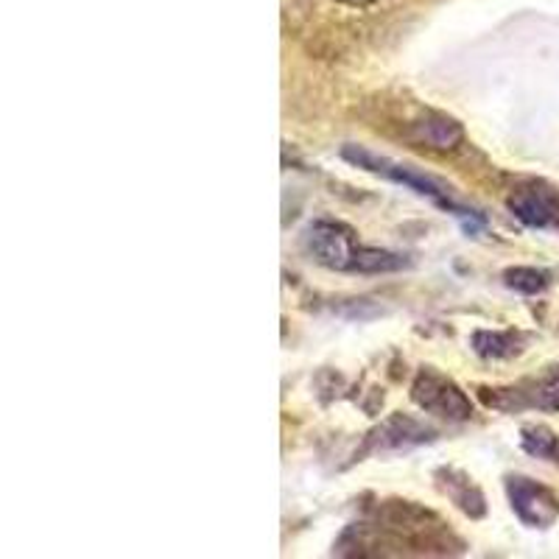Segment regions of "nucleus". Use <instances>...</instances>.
<instances>
[{
    "mask_svg": "<svg viewBox=\"0 0 559 559\" xmlns=\"http://www.w3.org/2000/svg\"><path fill=\"white\" fill-rule=\"evenodd\" d=\"M462 551L464 540L437 512L401 498L378 501L336 543V554L347 557H453Z\"/></svg>",
    "mask_w": 559,
    "mask_h": 559,
    "instance_id": "1",
    "label": "nucleus"
},
{
    "mask_svg": "<svg viewBox=\"0 0 559 559\" xmlns=\"http://www.w3.org/2000/svg\"><path fill=\"white\" fill-rule=\"evenodd\" d=\"M342 157L347 159L349 166L361 168V171L376 174V177L389 179V182L406 185L408 191H414V193H419V197L431 199V202H437L439 207L451 210L453 216L464 218V222H467V218H476V222H484V216H478L476 210L462 207V204L453 202L451 188H448V185L442 182V179L431 177V174H423V171H417V168H412V166L394 163V159L383 157V154L369 152V148H364V146H356V143H347V146L342 148Z\"/></svg>",
    "mask_w": 559,
    "mask_h": 559,
    "instance_id": "2",
    "label": "nucleus"
},
{
    "mask_svg": "<svg viewBox=\"0 0 559 559\" xmlns=\"http://www.w3.org/2000/svg\"><path fill=\"white\" fill-rule=\"evenodd\" d=\"M412 403L419 412L433 414V417L448 419V423H467L476 414L464 389L433 367L417 369L412 381Z\"/></svg>",
    "mask_w": 559,
    "mask_h": 559,
    "instance_id": "3",
    "label": "nucleus"
},
{
    "mask_svg": "<svg viewBox=\"0 0 559 559\" xmlns=\"http://www.w3.org/2000/svg\"><path fill=\"white\" fill-rule=\"evenodd\" d=\"M358 247L361 243L356 238V229L336 218H317L302 233V249L308 258L331 272H349Z\"/></svg>",
    "mask_w": 559,
    "mask_h": 559,
    "instance_id": "4",
    "label": "nucleus"
},
{
    "mask_svg": "<svg viewBox=\"0 0 559 559\" xmlns=\"http://www.w3.org/2000/svg\"><path fill=\"white\" fill-rule=\"evenodd\" d=\"M509 213L532 229L559 227V191L543 179H521L507 193Z\"/></svg>",
    "mask_w": 559,
    "mask_h": 559,
    "instance_id": "5",
    "label": "nucleus"
},
{
    "mask_svg": "<svg viewBox=\"0 0 559 559\" xmlns=\"http://www.w3.org/2000/svg\"><path fill=\"white\" fill-rule=\"evenodd\" d=\"M503 487H507L509 507L521 518L523 526L548 528L557 523L559 498L546 484L534 481L528 476H507Z\"/></svg>",
    "mask_w": 559,
    "mask_h": 559,
    "instance_id": "6",
    "label": "nucleus"
},
{
    "mask_svg": "<svg viewBox=\"0 0 559 559\" xmlns=\"http://www.w3.org/2000/svg\"><path fill=\"white\" fill-rule=\"evenodd\" d=\"M437 437L433 428H428L426 423L408 417V414H389L386 419H381L372 431L364 437V445L356 451V459L361 462L364 456H372V453H397L408 451V448L426 445Z\"/></svg>",
    "mask_w": 559,
    "mask_h": 559,
    "instance_id": "7",
    "label": "nucleus"
},
{
    "mask_svg": "<svg viewBox=\"0 0 559 559\" xmlns=\"http://www.w3.org/2000/svg\"><path fill=\"white\" fill-rule=\"evenodd\" d=\"M481 401L489 408L501 412H521V408H540V412H559V367L537 381L518 383L507 389H481Z\"/></svg>",
    "mask_w": 559,
    "mask_h": 559,
    "instance_id": "8",
    "label": "nucleus"
},
{
    "mask_svg": "<svg viewBox=\"0 0 559 559\" xmlns=\"http://www.w3.org/2000/svg\"><path fill=\"white\" fill-rule=\"evenodd\" d=\"M408 140L414 146L428 148V152L451 154L464 143V127L451 118L448 112H437V109H426L417 121L408 123Z\"/></svg>",
    "mask_w": 559,
    "mask_h": 559,
    "instance_id": "9",
    "label": "nucleus"
},
{
    "mask_svg": "<svg viewBox=\"0 0 559 559\" xmlns=\"http://www.w3.org/2000/svg\"><path fill=\"white\" fill-rule=\"evenodd\" d=\"M433 484L471 521H481L487 515V498H484L481 487L467 473L459 471V467H437L433 471Z\"/></svg>",
    "mask_w": 559,
    "mask_h": 559,
    "instance_id": "10",
    "label": "nucleus"
},
{
    "mask_svg": "<svg viewBox=\"0 0 559 559\" xmlns=\"http://www.w3.org/2000/svg\"><path fill=\"white\" fill-rule=\"evenodd\" d=\"M528 336L521 331H476L471 336V347L484 361H509L526 349Z\"/></svg>",
    "mask_w": 559,
    "mask_h": 559,
    "instance_id": "11",
    "label": "nucleus"
},
{
    "mask_svg": "<svg viewBox=\"0 0 559 559\" xmlns=\"http://www.w3.org/2000/svg\"><path fill=\"white\" fill-rule=\"evenodd\" d=\"M406 266H408L406 254L389 252V249H381V247H358L349 272L389 274V272H401V269H406Z\"/></svg>",
    "mask_w": 559,
    "mask_h": 559,
    "instance_id": "12",
    "label": "nucleus"
},
{
    "mask_svg": "<svg viewBox=\"0 0 559 559\" xmlns=\"http://www.w3.org/2000/svg\"><path fill=\"white\" fill-rule=\"evenodd\" d=\"M501 280L509 292H518L523 297H537L551 286V274L537 266H509L501 274Z\"/></svg>",
    "mask_w": 559,
    "mask_h": 559,
    "instance_id": "13",
    "label": "nucleus"
},
{
    "mask_svg": "<svg viewBox=\"0 0 559 559\" xmlns=\"http://www.w3.org/2000/svg\"><path fill=\"white\" fill-rule=\"evenodd\" d=\"M521 448L534 459H546L559 467V437L546 426H523Z\"/></svg>",
    "mask_w": 559,
    "mask_h": 559,
    "instance_id": "14",
    "label": "nucleus"
},
{
    "mask_svg": "<svg viewBox=\"0 0 559 559\" xmlns=\"http://www.w3.org/2000/svg\"><path fill=\"white\" fill-rule=\"evenodd\" d=\"M336 3H344V7H353V9H367V7H376L378 0H336Z\"/></svg>",
    "mask_w": 559,
    "mask_h": 559,
    "instance_id": "15",
    "label": "nucleus"
}]
</instances>
